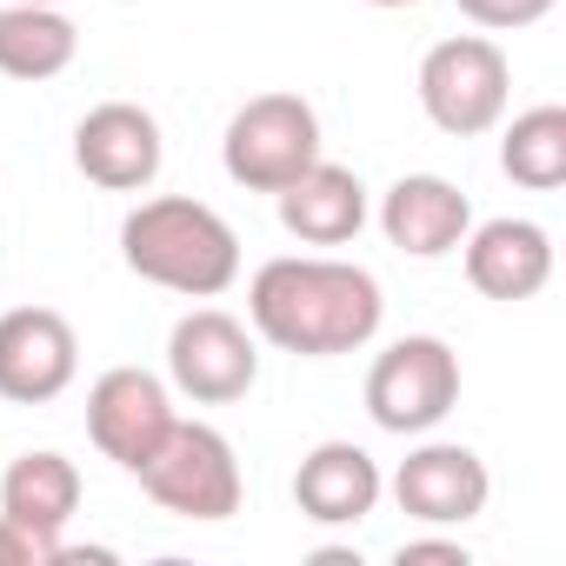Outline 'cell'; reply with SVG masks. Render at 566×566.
<instances>
[{"mask_svg": "<svg viewBox=\"0 0 566 566\" xmlns=\"http://www.w3.org/2000/svg\"><path fill=\"white\" fill-rule=\"evenodd\" d=\"M460 260H467L473 294H486V301H506V307H513V301H533L546 280H553V233H546L539 220L500 213V220L467 227Z\"/></svg>", "mask_w": 566, "mask_h": 566, "instance_id": "obj_12", "label": "cell"}, {"mask_svg": "<svg viewBox=\"0 0 566 566\" xmlns=\"http://www.w3.org/2000/svg\"><path fill=\"white\" fill-rule=\"evenodd\" d=\"M460 407V354L440 334H407L367 367V420L380 433L420 440Z\"/></svg>", "mask_w": 566, "mask_h": 566, "instance_id": "obj_6", "label": "cell"}, {"mask_svg": "<svg viewBox=\"0 0 566 566\" xmlns=\"http://www.w3.org/2000/svg\"><path fill=\"white\" fill-rule=\"evenodd\" d=\"M260 380V340L247 321L220 307H193L167 334V387L187 394L193 407H233Z\"/></svg>", "mask_w": 566, "mask_h": 566, "instance_id": "obj_7", "label": "cell"}, {"mask_svg": "<svg viewBox=\"0 0 566 566\" xmlns=\"http://www.w3.org/2000/svg\"><path fill=\"white\" fill-rule=\"evenodd\" d=\"M413 94H420V114L453 134V140H473V134H493L506 120V101H513V61L500 41L486 34H453L440 48H427L420 74H413Z\"/></svg>", "mask_w": 566, "mask_h": 566, "instance_id": "obj_3", "label": "cell"}, {"mask_svg": "<svg viewBox=\"0 0 566 566\" xmlns=\"http://www.w3.org/2000/svg\"><path fill=\"white\" fill-rule=\"evenodd\" d=\"M74 513H81V467L67 453L34 447V453H21L8 473H0V520L21 526L41 546V566H54L61 533L74 526Z\"/></svg>", "mask_w": 566, "mask_h": 566, "instance_id": "obj_13", "label": "cell"}, {"mask_svg": "<svg viewBox=\"0 0 566 566\" xmlns=\"http://www.w3.org/2000/svg\"><path fill=\"white\" fill-rule=\"evenodd\" d=\"M394 500L407 520L420 526H467L486 513L493 500V473L473 447L460 440H420L400 467H394Z\"/></svg>", "mask_w": 566, "mask_h": 566, "instance_id": "obj_10", "label": "cell"}, {"mask_svg": "<svg viewBox=\"0 0 566 566\" xmlns=\"http://www.w3.org/2000/svg\"><path fill=\"white\" fill-rule=\"evenodd\" d=\"M174 394L160 374L147 367H107L94 387H87V440L120 467V473H140L147 453L167 440L174 427Z\"/></svg>", "mask_w": 566, "mask_h": 566, "instance_id": "obj_8", "label": "cell"}, {"mask_svg": "<svg viewBox=\"0 0 566 566\" xmlns=\"http://www.w3.org/2000/svg\"><path fill=\"white\" fill-rule=\"evenodd\" d=\"M394 559H400V566H467L473 553H467L460 539H400Z\"/></svg>", "mask_w": 566, "mask_h": 566, "instance_id": "obj_20", "label": "cell"}, {"mask_svg": "<svg viewBox=\"0 0 566 566\" xmlns=\"http://www.w3.org/2000/svg\"><path fill=\"white\" fill-rule=\"evenodd\" d=\"M500 167H506V180L526 187V193L566 187V107L546 101V107L513 114V127H506V140H500Z\"/></svg>", "mask_w": 566, "mask_h": 566, "instance_id": "obj_18", "label": "cell"}, {"mask_svg": "<svg viewBox=\"0 0 566 566\" xmlns=\"http://www.w3.org/2000/svg\"><path fill=\"white\" fill-rule=\"evenodd\" d=\"M147 486L154 506L180 513V520H233L240 513V460H233V440L207 420H174L167 440L147 453V467L134 473Z\"/></svg>", "mask_w": 566, "mask_h": 566, "instance_id": "obj_5", "label": "cell"}, {"mask_svg": "<svg viewBox=\"0 0 566 566\" xmlns=\"http://www.w3.org/2000/svg\"><path fill=\"white\" fill-rule=\"evenodd\" d=\"M467 227H473V200L447 174H400L380 193V233L407 260H447V253H460Z\"/></svg>", "mask_w": 566, "mask_h": 566, "instance_id": "obj_14", "label": "cell"}, {"mask_svg": "<svg viewBox=\"0 0 566 566\" xmlns=\"http://www.w3.org/2000/svg\"><path fill=\"white\" fill-rule=\"evenodd\" d=\"M0 566H41V546L8 520H0Z\"/></svg>", "mask_w": 566, "mask_h": 566, "instance_id": "obj_21", "label": "cell"}, {"mask_svg": "<svg viewBox=\"0 0 566 566\" xmlns=\"http://www.w3.org/2000/svg\"><path fill=\"white\" fill-rule=\"evenodd\" d=\"M273 207H280V227H287L301 247H347L367 227V187H360V174L340 167V160H327V154L301 180L280 187Z\"/></svg>", "mask_w": 566, "mask_h": 566, "instance_id": "obj_16", "label": "cell"}, {"mask_svg": "<svg viewBox=\"0 0 566 566\" xmlns=\"http://www.w3.org/2000/svg\"><path fill=\"white\" fill-rule=\"evenodd\" d=\"M81 374V334L54 307H14L0 314V400L48 407Z\"/></svg>", "mask_w": 566, "mask_h": 566, "instance_id": "obj_9", "label": "cell"}, {"mask_svg": "<svg viewBox=\"0 0 566 566\" xmlns=\"http://www.w3.org/2000/svg\"><path fill=\"white\" fill-rule=\"evenodd\" d=\"M81 61V28L61 8H28V0H0V74L8 81H61Z\"/></svg>", "mask_w": 566, "mask_h": 566, "instance_id": "obj_17", "label": "cell"}, {"mask_svg": "<svg viewBox=\"0 0 566 566\" xmlns=\"http://www.w3.org/2000/svg\"><path fill=\"white\" fill-rule=\"evenodd\" d=\"M387 321L380 280L354 260L334 253H280L247 280V327L253 340L301 354V360H334L360 354Z\"/></svg>", "mask_w": 566, "mask_h": 566, "instance_id": "obj_1", "label": "cell"}, {"mask_svg": "<svg viewBox=\"0 0 566 566\" xmlns=\"http://www.w3.org/2000/svg\"><path fill=\"white\" fill-rule=\"evenodd\" d=\"M120 260L147 287L220 301L240 280V233L193 193H154L120 220Z\"/></svg>", "mask_w": 566, "mask_h": 566, "instance_id": "obj_2", "label": "cell"}, {"mask_svg": "<svg viewBox=\"0 0 566 566\" xmlns=\"http://www.w3.org/2000/svg\"><path fill=\"white\" fill-rule=\"evenodd\" d=\"M453 8L486 34H520V28H539L559 0H453Z\"/></svg>", "mask_w": 566, "mask_h": 566, "instance_id": "obj_19", "label": "cell"}, {"mask_svg": "<svg viewBox=\"0 0 566 566\" xmlns=\"http://www.w3.org/2000/svg\"><path fill=\"white\" fill-rule=\"evenodd\" d=\"M314 160H321V114L301 94H253L220 134V167L247 193H280Z\"/></svg>", "mask_w": 566, "mask_h": 566, "instance_id": "obj_4", "label": "cell"}, {"mask_svg": "<svg viewBox=\"0 0 566 566\" xmlns=\"http://www.w3.org/2000/svg\"><path fill=\"white\" fill-rule=\"evenodd\" d=\"M160 160H167L160 120L134 101H101L74 127V167L107 193H147L160 180Z\"/></svg>", "mask_w": 566, "mask_h": 566, "instance_id": "obj_11", "label": "cell"}, {"mask_svg": "<svg viewBox=\"0 0 566 566\" xmlns=\"http://www.w3.org/2000/svg\"><path fill=\"white\" fill-rule=\"evenodd\" d=\"M380 493H387L380 460L367 447H354V440H321L294 467V506L314 526H360L380 506Z\"/></svg>", "mask_w": 566, "mask_h": 566, "instance_id": "obj_15", "label": "cell"}, {"mask_svg": "<svg viewBox=\"0 0 566 566\" xmlns=\"http://www.w3.org/2000/svg\"><path fill=\"white\" fill-rule=\"evenodd\" d=\"M28 8H61V0H28Z\"/></svg>", "mask_w": 566, "mask_h": 566, "instance_id": "obj_23", "label": "cell"}, {"mask_svg": "<svg viewBox=\"0 0 566 566\" xmlns=\"http://www.w3.org/2000/svg\"><path fill=\"white\" fill-rule=\"evenodd\" d=\"M367 8H413V0H367Z\"/></svg>", "mask_w": 566, "mask_h": 566, "instance_id": "obj_22", "label": "cell"}]
</instances>
